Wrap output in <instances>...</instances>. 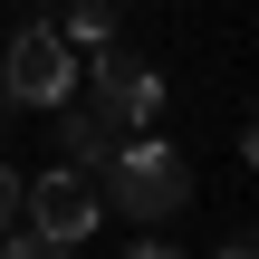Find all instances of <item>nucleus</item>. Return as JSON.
<instances>
[{
	"instance_id": "nucleus-1",
	"label": "nucleus",
	"mask_w": 259,
	"mask_h": 259,
	"mask_svg": "<svg viewBox=\"0 0 259 259\" xmlns=\"http://www.w3.org/2000/svg\"><path fill=\"white\" fill-rule=\"evenodd\" d=\"M96 202L125 211V221H173V211L192 202V163H183V144H163L154 125L125 135V144L106 154V173H96Z\"/></svg>"
},
{
	"instance_id": "nucleus-2",
	"label": "nucleus",
	"mask_w": 259,
	"mask_h": 259,
	"mask_svg": "<svg viewBox=\"0 0 259 259\" xmlns=\"http://www.w3.org/2000/svg\"><path fill=\"white\" fill-rule=\"evenodd\" d=\"M0 96L10 106H77V48L58 38V29H10V48H0Z\"/></svg>"
},
{
	"instance_id": "nucleus-3",
	"label": "nucleus",
	"mask_w": 259,
	"mask_h": 259,
	"mask_svg": "<svg viewBox=\"0 0 259 259\" xmlns=\"http://www.w3.org/2000/svg\"><path fill=\"white\" fill-rule=\"evenodd\" d=\"M87 87H96V115L106 125H125V135H144L154 115H163V67L154 58H135V48H96V67H87Z\"/></svg>"
},
{
	"instance_id": "nucleus-4",
	"label": "nucleus",
	"mask_w": 259,
	"mask_h": 259,
	"mask_svg": "<svg viewBox=\"0 0 259 259\" xmlns=\"http://www.w3.org/2000/svg\"><path fill=\"white\" fill-rule=\"evenodd\" d=\"M29 221H38V240H48V250H77V240L106 221V202H96V183H87V173H67V163H58V173H38V183H29Z\"/></svg>"
},
{
	"instance_id": "nucleus-5",
	"label": "nucleus",
	"mask_w": 259,
	"mask_h": 259,
	"mask_svg": "<svg viewBox=\"0 0 259 259\" xmlns=\"http://www.w3.org/2000/svg\"><path fill=\"white\" fill-rule=\"evenodd\" d=\"M115 144H125V125H106L96 106H58V154H67V173H87V183H96Z\"/></svg>"
},
{
	"instance_id": "nucleus-6",
	"label": "nucleus",
	"mask_w": 259,
	"mask_h": 259,
	"mask_svg": "<svg viewBox=\"0 0 259 259\" xmlns=\"http://www.w3.org/2000/svg\"><path fill=\"white\" fill-rule=\"evenodd\" d=\"M58 38H67V48H106V38H115V0H67Z\"/></svg>"
},
{
	"instance_id": "nucleus-7",
	"label": "nucleus",
	"mask_w": 259,
	"mask_h": 259,
	"mask_svg": "<svg viewBox=\"0 0 259 259\" xmlns=\"http://www.w3.org/2000/svg\"><path fill=\"white\" fill-rule=\"evenodd\" d=\"M0 259H58V250H48L38 231H0Z\"/></svg>"
},
{
	"instance_id": "nucleus-8",
	"label": "nucleus",
	"mask_w": 259,
	"mask_h": 259,
	"mask_svg": "<svg viewBox=\"0 0 259 259\" xmlns=\"http://www.w3.org/2000/svg\"><path fill=\"white\" fill-rule=\"evenodd\" d=\"M10 211H19V183H10V163H0V231H10Z\"/></svg>"
},
{
	"instance_id": "nucleus-9",
	"label": "nucleus",
	"mask_w": 259,
	"mask_h": 259,
	"mask_svg": "<svg viewBox=\"0 0 259 259\" xmlns=\"http://www.w3.org/2000/svg\"><path fill=\"white\" fill-rule=\"evenodd\" d=\"M125 259H183V250H173V240H135Z\"/></svg>"
},
{
	"instance_id": "nucleus-10",
	"label": "nucleus",
	"mask_w": 259,
	"mask_h": 259,
	"mask_svg": "<svg viewBox=\"0 0 259 259\" xmlns=\"http://www.w3.org/2000/svg\"><path fill=\"white\" fill-rule=\"evenodd\" d=\"M221 259H259V250H250V240H221Z\"/></svg>"
},
{
	"instance_id": "nucleus-11",
	"label": "nucleus",
	"mask_w": 259,
	"mask_h": 259,
	"mask_svg": "<svg viewBox=\"0 0 259 259\" xmlns=\"http://www.w3.org/2000/svg\"><path fill=\"white\" fill-rule=\"evenodd\" d=\"M10 115H19V106H10V96H0V135H10Z\"/></svg>"
},
{
	"instance_id": "nucleus-12",
	"label": "nucleus",
	"mask_w": 259,
	"mask_h": 259,
	"mask_svg": "<svg viewBox=\"0 0 259 259\" xmlns=\"http://www.w3.org/2000/svg\"><path fill=\"white\" fill-rule=\"evenodd\" d=\"M58 259H77V250H58Z\"/></svg>"
}]
</instances>
